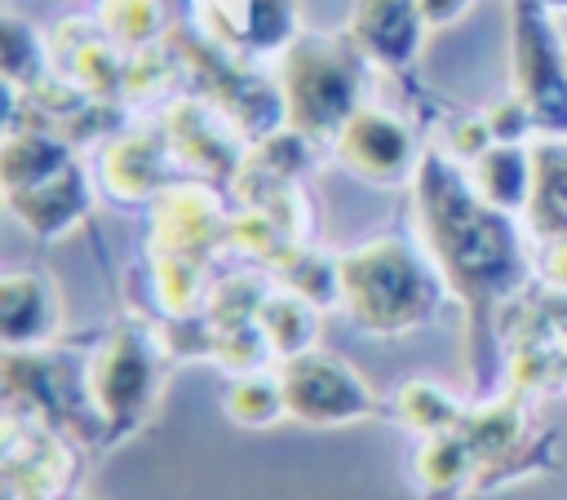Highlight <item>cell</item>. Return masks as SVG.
Segmentation results:
<instances>
[{"mask_svg":"<svg viewBox=\"0 0 567 500\" xmlns=\"http://www.w3.org/2000/svg\"><path fill=\"white\" fill-rule=\"evenodd\" d=\"M151 274H155V296L168 314H190L195 305H208L204 288V265L199 257L182 252H151Z\"/></svg>","mask_w":567,"mask_h":500,"instance_id":"obj_22","label":"cell"},{"mask_svg":"<svg viewBox=\"0 0 567 500\" xmlns=\"http://www.w3.org/2000/svg\"><path fill=\"white\" fill-rule=\"evenodd\" d=\"M275 376L284 389L288 420H297L306 429H346L377 412L368 381L341 354H328L319 345L297 358H279Z\"/></svg>","mask_w":567,"mask_h":500,"instance_id":"obj_5","label":"cell"},{"mask_svg":"<svg viewBox=\"0 0 567 500\" xmlns=\"http://www.w3.org/2000/svg\"><path fill=\"white\" fill-rule=\"evenodd\" d=\"M93 204V190L84 181V168L80 164H66L58 177L31 186V190H18L9 195V208L22 217V226L40 239H58L66 235Z\"/></svg>","mask_w":567,"mask_h":500,"instance_id":"obj_12","label":"cell"},{"mask_svg":"<svg viewBox=\"0 0 567 500\" xmlns=\"http://www.w3.org/2000/svg\"><path fill=\"white\" fill-rule=\"evenodd\" d=\"M0 58H4L9 88H35L44 80V71H49V44H44V35L27 18H18V13H4Z\"/></svg>","mask_w":567,"mask_h":500,"instance_id":"obj_21","label":"cell"},{"mask_svg":"<svg viewBox=\"0 0 567 500\" xmlns=\"http://www.w3.org/2000/svg\"><path fill=\"white\" fill-rule=\"evenodd\" d=\"M536 155V181H532V221L540 235H567V150L540 146Z\"/></svg>","mask_w":567,"mask_h":500,"instance_id":"obj_19","label":"cell"},{"mask_svg":"<svg viewBox=\"0 0 567 500\" xmlns=\"http://www.w3.org/2000/svg\"><path fill=\"white\" fill-rule=\"evenodd\" d=\"M288 288L301 292L306 301H315L319 310L341 305V270H337V257H332V261L297 257V261L288 265Z\"/></svg>","mask_w":567,"mask_h":500,"instance_id":"obj_25","label":"cell"},{"mask_svg":"<svg viewBox=\"0 0 567 500\" xmlns=\"http://www.w3.org/2000/svg\"><path fill=\"white\" fill-rule=\"evenodd\" d=\"M514 27V93L532 111L536 133L567 137V44L540 0H509Z\"/></svg>","mask_w":567,"mask_h":500,"instance_id":"obj_6","label":"cell"},{"mask_svg":"<svg viewBox=\"0 0 567 500\" xmlns=\"http://www.w3.org/2000/svg\"><path fill=\"white\" fill-rule=\"evenodd\" d=\"M412 469H416V487H421V496H430V500H447V496L465 491V482H470L483 465H478L474 442H470L465 429L456 425V429L425 434V438L416 442Z\"/></svg>","mask_w":567,"mask_h":500,"instance_id":"obj_14","label":"cell"},{"mask_svg":"<svg viewBox=\"0 0 567 500\" xmlns=\"http://www.w3.org/2000/svg\"><path fill=\"white\" fill-rule=\"evenodd\" d=\"M62 296L58 283L35 265L0 274V341L4 350H44L58 336Z\"/></svg>","mask_w":567,"mask_h":500,"instance_id":"obj_10","label":"cell"},{"mask_svg":"<svg viewBox=\"0 0 567 500\" xmlns=\"http://www.w3.org/2000/svg\"><path fill=\"white\" fill-rule=\"evenodd\" d=\"M487 146H496V137H492L487 119H483V115H461V119L447 128V146H443V150H447L456 164H465V168H470Z\"/></svg>","mask_w":567,"mask_h":500,"instance_id":"obj_26","label":"cell"},{"mask_svg":"<svg viewBox=\"0 0 567 500\" xmlns=\"http://www.w3.org/2000/svg\"><path fill=\"white\" fill-rule=\"evenodd\" d=\"M470 186L501 212L518 217L532 204V181H536V155L523 142H496L487 146L470 168Z\"/></svg>","mask_w":567,"mask_h":500,"instance_id":"obj_13","label":"cell"},{"mask_svg":"<svg viewBox=\"0 0 567 500\" xmlns=\"http://www.w3.org/2000/svg\"><path fill=\"white\" fill-rule=\"evenodd\" d=\"M341 270V310L368 336H408L425 327L447 283L430 252L403 235H372L337 257Z\"/></svg>","mask_w":567,"mask_h":500,"instance_id":"obj_2","label":"cell"},{"mask_svg":"<svg viewBox=\"0 0 567 500\" xmlns=\"http://www.w3.org/2000/svg\"><path fill=\"white\" fill-rule=\"evenodd\" d=\"M71 159V146L44 128H13L4 137V150H0V181H4V195H18V190H31L49 177H58Z\"/></svg>","mask_w":567,"mask_h":500,"instance_id":"obj_15","label":"cell"},{"mask_svg":"<svg viewBox=\"0 0 567 500\" xmlns=\"http://www.w3.org/2000/svg\"><path fill=\"white\" fill-rule=\"evenodd\" d=\"M412 190L421 243L434 257L447 292L465 305L474 389L483 394L492 385L496 363V305L527 283V252L518 226L509 212L492 208L470 186V173H461V164L447 150L421 155Z\"/></svg>","mask_w":567,"mask_h":500,"instance_id":"obj_1","label":"cell"},{"mask_svg":"<svg viewBox=\"0 0 567 500\" xmlns=\"http://www.w3.org/2000/svg\"><path fill=\"white\" fill-rule=\"evenodd\" d=\"M93 22L120 49H151L164 31V0H97Z\"/></svg>","mask_w":567,"mask_h":500,"instance_id":"obj_20","label":"cell"},{"mask_svg":"<svg viewBox=\"0 0 567 500\" xmlns=\"http://www.w3.org/2000/svg\"><path fill=\"white\" fill-rule=\"evenodd\" d=\"M332 155L337 164L368 181V186H399L416 177L421 150H416V133L403 115L385 111V106H359L332 137Z\"/></svg>","mask_w":567,"mask_h":500,"instance_id":"obj_7","label":"cell"},{"mask_svg":"<svg viewBox=\"0 0 567 500\" xmlns=\"http://www.w3.org/2000/svg\"><path fill=\"white\" fill-rule=\"evenodd\" d=\"M425 18L416 0H354L346 35L359 44L368 62H381L390 71H403L416 62L425 40Z\"/></svg>","mask_w":567,"mask_h":500,"instance_id":"obj_11","label":"cell"},{"mask_svg":"<svg viewBox=\"0 0 567 500\" xmlns=\"http://www.w3.org/2000/svg\"><path fill=\"white\" fill-rule=\"evenodd\" d=\"M213 358L244 376V372H257L275 354L257 323H235V327H213Z\"/></svg>","mask_w":567,"mask_h":500,"instance_id":"obj_24","label":"cell"},{"mask_svg":"<svg viewBox=\"0 0 567 500\" xmlns=\"http://www.w3.org/2000/svg\"><path fill=\"white\" fill-rule=\"evenodd\" d=\"M244 40L252 53H284L297 40V9L292 0H248Z\"/></svg>","mask_w":567,"mask_h":500,"instance_id":"obj_23","label":"cell"},{"mask_svg":"<svg viewBox=\"0 0 567 500\" xmlns=\"http://www.w3.org/2000/svg\"><path fill=\"white\" fill-rule=\"evenodd\" d=\"M164 372H168V350L151 327L120 323L102 336V345L84 367V398L97 412L111 442L146 425V416L159 403Z\"/></svg>","mask_w":567,"mask_h":500,"instance_id":"obj_4","label":"cell"},{"mask_svg":"<svg viewBox=\"0 0 567 500\" xmlns=\"http://www.w3.org/2000/svg\"><path fill=\"white\" fill-rule=\"evenodd\" d=\"M363 53L350 35H297L279 53V93L288 128L310 142H332L337 128L363 106Z\"/></svg>","mask_w":567,"mask_h":500,"instance_id":"obj_3","label":"cell"},{"mask_svg":"<svg viewBox=\"0 0 567 500\" xmlns=\"http://www.w3.org/2000/svg\"><path fill=\"white\" fill-rule=\"evenodd\" d=\"M416 4H421L425 27H447L470 9V0H416Z\"/></svg>","mask_w":567,"mask_h":500,"instance_id":"obj_28","label":"cell"},{"mask_svg":"<svg viewBox=\"0 0 567 500\" xmlns=\"http://www.w3.org/2000/svg\"><path fill=\"white\" fill-rule=\"evenodd\" d=\"M319 314L323 310L315 301H306L301 292L284 288V292H270L261 301L257 327H261V336H266V345H270L275 358H297V354L315 350V341H319Z\"/></svg>","mask_w":567,"mask_h":500,"instance_id":"obj_16","label":"cell"},{"mask_svg":"<svg viewBox=\"0 0 567 500\" xmlns=\"http://www.w3.org/2000/svg\"><path fill=\"white\" fill-rule=\"evenodd\" d=\"M230 235V217L221 208V195L204 181H173L155 199V221H151V252H182L199 257L217 248Z\"/></svg>","mask_w":567,"mask_h":500,"instance_id":"obj_8","label":"cell"},{"mask_svg":"<svg viewBox=\"0 0 567 500\" xmlns=\"http://www.w3.org/2000/svg\"><path fill=\"white\" fill-rule=\"evenodd\" d=\"M483 119H487V128H492V137H496V142H527V133H536L532 111L523 106V97H518V93H509L505 102L487 106V111H483Z\"/></svg>","mask_w":567,"mask_h":500,"instance_id":"obj_27","label":"cell"},{"mask_svg":"<svg viewBox=\"0 0 567 500\" xmlns=\"http://www.w3.org/2000/svg\"><path fill=\"white\" fill-rule=\"evenodd\" d=\"M168 164H173L168 133L128 128V133H115L102 146L97 177H102V190L115 204H155L164 195V186H173Z\"/></svg>","mask_w":567,"mask_h":500,"instance_id":"obj_9","label":"cell"},{"mask_svg":"<svg viewBox=\"0 0 567 500\" xmlns=\"http://www.w3.org/2000/svg\"><path fill=\"white\" fill-rule=\"evenodd\" d=\"M394 420L408 425L412 434H439V429H456L465 420V407L434 381H403L394 389Z\"/></svg>","mask_w":567,"mask_h":500,"instance_id":"obj_18","label":"cell"},{"mask_svg":"<svg viewBox=\"0 0 567 500\" xmlns=\"http://www.w3.org/2000/svg\"><path fill=\"white\" fill-rule=\"evenodd\" d=\"M221 407H226V420L239 425V429H275L279 420H288L279 376H266V372L235 376L226 398H221Z\"/></svg>","mask_w":567,"mask_h":500,"instance_id":"obj_17","label":"cell"}]
</instances>
